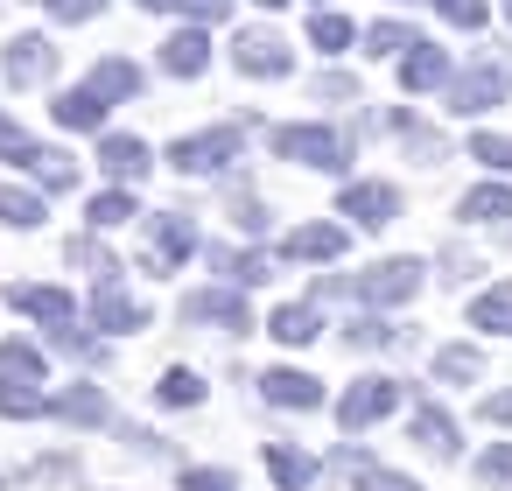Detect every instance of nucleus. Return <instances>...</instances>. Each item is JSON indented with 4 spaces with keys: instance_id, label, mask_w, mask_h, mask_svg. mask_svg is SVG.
Here are the masks:
<instances>
[{
    "instance_id": "f257e3e1",
    "label": "nucleus",
    "mask_w": 512,
    "mask_h": 491,
    "mask_svg": "<svg viewBox=\"0 0 512 491\" xmlns=\"http://www.w3.org/2000/svg\"><path fill=\"white\" fill-rule=\"evenodd\" d=\"M421 281H428L421 260H379V267H365V274H351V281H316V302H323V295H358V302H372V309H393V302H414Z\"/></svg>"
},
{
    "instance_id": "f03ea898",
    "label": "nucleus",
    "mask_w": 512,
    "mask_h": 491,
    "mask_svg": "<svg viewBox=\"0 0 512 491\" xmlns=\"http://www.w3.org/2000/svg\"><path fill=\"white\" fill-rule=\"evenodd\" d=\"M190 253H197V225L183 211H155L148 218V239H141V267L148 274H176Z\"/></svg>"
},
{
    "instance_id": "7ed1b4c3",
    "label": "nucleus",
    "mask_w": 512,
    "mask_h": 491,
    "mask_svg": "<svg viewBox=\"0 0 512 491\" xmlns=\"http://www.w3.org/2000/svg\"><path fill=\"white\" fill-rule=\"evenodd\" d=\"M281 162H302V169H344V134L337 127H274V141H267Z\"/></svg>"
},
{
    "instance_id": "20e7f679",
    "label": "nucleus",
    "mask_w": 512,
    "mask_h": 491,
    "mask_svg": "<svg viewBox=\"0 0 512 491\" xmlns=\"http://www.w3.org/2000/svg\"><path fill=\"white\" fill-rule=\"evenodd\" d=\"M232 162H239V127L183 134V141L169 148V169H183V176H218V169H232Z\"/></svg>"
},
{
    "instance_id": "39448f33",
    "label": "nucleus",
    "mask_w": 512,
    "mask_h": 491,
    "mask_svg": "<svg viewBox=\"0 0 512 491\" xmlns=\"http://www.w3.org/2000/svg\"><path fill=\"white\" fill-rule=\"evenodd\" d=\"M407 393H400V379H386V372H372V379H351L344 386V400H337V421L358 435V428H372V421H386L393 407H400Z\"/></svg>"
},
{
    "instance_id": "423d86ee",
    "label": "nucleus",
    "mask_w": 512,
    "mask_h": 491,
    "mask_svg": "<svg viewBox=\"0 0 512 491\" xmlns=\"http://www.w3.org/2000/svg\"><path fill=\"white\" fill-rule=\"evenodd\" d=\"M183 323H218V330L246 337L253 330V309H246L239 288H197V295H183Z\"/></svg>"
},
{
    "instance_id": "0eeeda50",
    "label": "nucleus",
    "mask_w": 512,
    "mask_h": 491,
    "mask_svg": "<svg viewBox=\"0 0 512 491\" xmlns=\"http://www.w3.org/2000/svg\"><path fill=\"white\" fill-rule=\"evenodd\" d=\"M337 218H351V225L379 232V225H393V218H400V190H393V183H344Z\"/></svg>"
},
{
    "instance_id": "6e6552de",
    "label": "nucleus",
    "mask_w": 512,
    "mask_h": 491,
    "mask_svg": "<svg viewBox=\"0 0 512 491\" xmlns=\"http://www.w3.org/2000/svg\"><path fill=\"white\" fill-rule=\"evenodd\" d=\"M232 64H239L246 78H288V71H295V57H288V43H281L274 29H246V36L232 43Z\"/></svg>"
},
{
    "instance_id": "1a4fd4ad",
    "label": "nucleus",
    "mask_w": 512,
    "mask_h": 491,
    "mask_svg": "<svg viewBox=\"0 0 512 491\" xmlns=\"http://www.w3.org/2000/svg\"><path fill=\"white\" fill-rule=\"evenodd\" d=\"M505 92H512V78H505L498 64H470V71L449 85V113H491Z\"/></svg>"
},
{
    "instance_id": "9d476101",
    "label": "nucleus",
    "mask_w": 512,
    "mask_h": 491,
    "mask_svg": "<svg viewBox=\"0 0 512 491\" xmlns=\"http://www.w3.org/2000/svg\"><path fill=\"white\" fill-rule=\"evenodd\" d=\"M0 71H8L15 92H29V85H43V78L57 71V50H50L43 36H15V43H8V64H0Z\"/></svg>"
},
{
    "instance_id": "9b49d317",
    "label": "nucleus",
    "mask_w": 512,
    "mask_h": 491,
    "mask_svg": "<svg viewBox=\"0 0 512 491\" xmlns=\"http://www.w3.org/2000/svg\"><path fill=\"white\" fill-rule=\"evenodd\" d=\"M92 330H148V309L120 288V281H106V288H92Z\"/></svg>"
},
{
    "instance_id": "f8f14e48",
    "label": "nucleus",
    "mask_w": 512,
    "mask_h": 491,
    "mask_svg": "<svg viewBox=\"0 0 512 491\" xmlns=\"http://www.w3.org/2000/svg\"><path fill=\"white\" fill-rule=\"evenodd\" d=\"M99 169L127 190L134 176H148V169H155V155H148V141H134V134H106V141H99Z\"/></svg>"
},
{
    "instance_id": "ddd939ff",
    "label": "nucleus",
    "mask_w": 512,
    "mask_h": 491,
    "mask_svg": "<svg viewBox=\"0 0 512 491\" xmlns=\"http://www.w3.org/2000/svg\"><path fill=\"white\" fill-rule=\"evenodd\" d=\"M8 302H15L22 316H36V323H43L50 337H57V330H71V316H78L64 288H36V281H29V288H8Z\"/></svg>"
},
{
    "instance_id": "4468645a",
    "label": "nucleus",
    "mask_w": 512,
    "mask_h": 491,
    "mask_svg": "<svg viewBox=\"0 0 512 491\" xmlns=\"http://www.w3.org/2000/svg\"><path fill=\"white\" fill-rule=\"evenodd\" d=\"M260 393H267V407H295V414H309V407H323V379H309V372H260Z\"/></svg>"
},
{
    "instance_id": "2eb2a0df",
    "label": "nucleus",
    "mask_w": 512,
    "mask_h": 491,
    "mask_svg": "<svg viewBox=\"0 0 512 491\" xmlns=\"http://www.w3.org/2000/svg\"><path fill=\"white\" fill-rule=\"evenodd\" d=\"M50 421H71V428H106L113 407L99 386H71V393H50Z\"/></svg>"
},
{
    "instance_id": "dca6fc26",
    "label": "nucleus",
    "mask_w": 512,
    "mask_h": 491,
    "mask_svg": "<svg viewBox=\"0 0 512 491\" xmlns=\"http://www.w3.org/2000/svg\"><path fill=\"white\" fill-rule=\"evenodd\" d=\"M267 470H274L281 491H309V484L323 477V463H316L309 449H295V442H267Z\"/></svg>"
},
{
    "instance_id": "f3484780",
    "label": "nucleus",
    "mask_w": 512,
    "mask_h": 491,
    "mask_svg": "<svg viewBox=\"0 0 512 491\" xmlns=\"http://www.w3.org/2000/svg\"><path fill=\"white\" fill-rule=\"evenodd\" d=\"M204 64H211V36H204V29H183V36L162 43V71H169V78H197Z\"/></svg>"
},
{
    "instance_id": "a211bd4d",
    "label": "nucleus",
    "mask_w": 512,
    "mask_h": 491,
    "mask_svg": "<svg viewBox=\"0 0 512 491\" xmlns=\"http://www.w3.org/2000/svg\"><path fill=\"white\" fill-rule=\"evenodd\" d=\"M400 85H407V92H435V85H456V78H449V57H442L435 43H421V50L400 57Z\"/></svg>"
},
{
    "instance_id": "6ab92c4d",
    "label": "nucleus",
    "mask_w": 512,
    "mask_h": 491,
    "mask_svg": "<svg viewBox=\"0 0 512 491\" xmlns=\"http://www.w3.org/2000/svg\"><path fill=\"white\" fill-rule=\"evenodd\" d=\"M281 253H288V260H337V253H344V225H295V232L281 239Z\"/></svg>"
},
{
    "instance_id": "aec40b11",
    "label": "nucleus",
    "mask_w": 512,
    "mask_h": 491,
    "mask_svg": "<svg viewBox=\"0 0 512 491\" xmlns=\"http://www.w3.org/2000/svg\"><path fill=\"white\" fill-rule=\"evenodd\" d=\"M267 337H281V344H316V337H323V309H316V302H288V309L267 316Z\"/></svg>"
},
{
    "instance_id": "412c9836",
    "label": "nucleus",
    "mask_w": 512,
    "mask_h": 491,
    "mask_svg": "<svg viewBox=\"0 0 512 491\" xmlns=\"http://www.w3.org/2000/svg\"><path fill=\"white\" fill-rule=\"evenodd\" d=\"M407 435H414V442H421L428 456H456V421H449L442 407H428V400H421V407L407 414Z\"/></svg>"
},
{
    "instance_id": "4be33fe9",
    "label": "nucleus",
    "mask_w": 512,
    "mask_h": 491,
    "mask_svg": "<svg viewBox=\"0 0 512 491\" xmlns=\"http://www.w3.org/2000/svg\"><path fill=\"white\" fill-rule=\"evenodd\" d=\"M106 106H120V99H134L141 92V64H127V57H106V64H92V78H85Z\"/></svg>"
},
{
    "instance_id": "5701e85b",
    "label": "nucleus",
    "mask_w": 512,
    "mask_h": 491,
    "mask_svg": "<svg viewBox=\"0 0 512 491\" xmlns=\"http://www.w3.org/2000/svg\"><path fill=\"white\" fill-rule=\"evenodd\" d=\"M50 113H57V127H71V134H99V120H106V99H99L92 85H78V92H64Z\"/></svg>"
},
{
    "instance_id": "b1692460",
    "label": "nucleus",
    "mask_w": 512,
    "mask_h": 491,
    "mask_svg": "<svg viewBox=\"0 0 512 491\" xmlns=\"http://www.w3.org/2000/svg\"><path fill=\"white\" fill-rule=\"evenodd\" d=\"M470 330H484V337H512V281H498V288H484V295L470 302Z\"/></svg>"
},
{
    "instance_id": "393cba45",
    "label": "nucleus",
    "mask_w": 512,
    "mask_h": 491,
    "mask_svg": "<svg viewBox=\"0 0 512 491\" xmlns=\"http://www.w3.org/2000/svg\"><path fill=\"white\" fill-rule=\"evenodd\" d=\"M0 414H8V421H43L50 414V393L29 386V379H0Z\"/></svg>"
},
{
    "instance_id": "a878e982",
    "label": "nucleus",
    "mask_w": 512,
    "mask_h": 491,
    "mask_svg": "<svg viewBox=\"0 0 512 491\" xmlns=\"http://www.w3.org/2000/svg\"><path fill=\"white\" fill-rule=\"evenodd\" d=\"M456 211H463L470 225H498V218H512V190H505V183H477Z\"/></svg>"
},
{
    "instance_id": "bb28decb",
    "label": "nucleus",
    "mask_w": 512,
    "mask_h": 491,
    "mask_svg": "<svg viewBox=\"0 0 512 491\" xmlns=\"http://www.w3.org/2000/svg\"><path fill=\"white\" fill-rule=\"evenodd\" d=\"M43 218H50V204H43L36 190H15V183H0V225L29 232V225H43Z\"/></svg>"
},
{
    "instance_id": "cd10ccee",
    "label": "nucleus",
    "mask_w": 512,
    "mask_h": 491,
    "mask_svg": "<svg viewBox=\"0 0 512 491\" xmlns=\"http://www.w3.org/2000/svg\"><path fill=\"white\" fill-rule=\"evenodd\" d=\"M0 379H29V386H43V344L8 337V344H0Z\"/></svg>"
},
{
    "instance_id": "c85d7f7f",
    "label": "nucleus",
    "mask_w": 512,
    "mask_h": 491,
    "mask_svg": "<svg viewBox=\"0 0 512 491\" xmlns=\"http://www.w3.org/2000/svg\"><path fill=\"white\" fill-rule=\"evenodd\" d=\"M43 155H50V148H43V141H36L29 127H15L8 113H0V162H15V169H36Z\"/></svg>"
},
{
    "instance_id": "c756f323",
    "label": "nucleus",
    "mask_w": 512,
    "mask_h": 491,
    "mask_svg": "<svg viewBox=\"0 0 512 491\" xmlns=\"http://www.w3.org/2000/svg\"><path fill=\"white\" fill-rule=\"evenodd\" d=\"M85 218H92V232H106V225L141 218V204H134V190H120V183H113V190H99V197H92V211H85Z\"/></svg>"
},
{
    "instance_id": "7c9ffc66",
    "label": "nucleus",
    "mask_w": 512,
    "mask_h": 491,
    "mask_svg": "<svg viewBox=\"0 0 512 491\" xmlns=\"http://www.w3.org/2000/svg\"><path fill=\"white\" fill-rule=\"evenodd\" d=\"M211 267L232 274V288H260L267 281V253H232V246H211Z\"/></svg>"
},
{
    "instance_id": "2f4dec72",
    "label": "nucleus",
    "mask_w": 512,
    "mask_h": 491,
    "mask_svg": "<svg viewBox=\"0 0 512 491\" xmlns=\"http://www.w3.org/2000/svg\"><path fill=\"white\" fill-rule=\"evenodd\" d=\"M477 372H484V358H477L470 344H442V351H435V379H449V386H470Z\"/></svg>"
},
{
    "instance_id": "473e14b6",
    "label": "nucleus",
    "mask_w": 512,
    "mask_h": 491,
    "mask_svg": "<svg viewBox=\"0 0 512 491\" xmlns=\"http://www.w3.org/2000/svg\"><path fill=\"white\" fill-rule=\"evenodd\" d=\"M155 400H162V407H197V400H204V379H197L190 365H169L162 386H155Z\"/></svg>"
},
{
    "instance_id": "72a5a7b5",
    "label": "nucleus",
    "mask_w": 512,
    "mask_h": 491,
    "mask_svg": "<svg viewBox=\"0 0 512 491\" xmlns=\"http://www.w3.org/2000/svg\"><path fill=\"white\" fill-rule=\"evenodd\" d=\"M344 344H358V351H386V344H400V323H386V316H358V323H344Z\"/></svg>"
},
{
    "instance_id": "f704fd0d",
    "label": "nucleus",
    "mask_w": 512,
    "mask_h": 491,
    "mask_svg": "<svg viewBox=\"0 0 512 491\" xmlns=\"http://www.w3.org/2000/svg\"><path fill=\"white\" fill-rule=\"evenodd\" d=\"M309 43H316L323 57H337V50H351V22H344V15H330V8H316V22H309Z\"/></svg>"
},
{
    "instance_id": "c9c22d12",
    "label": "nucleus",
    "mask_w": 512,
    "mask_h": 491,
    "mask_svg": "<svg viewBox=\"0 0 512 491\" xmlns=\"http://www.w3.org/2000/svg\"><path fill=\"white\" fill-rule=\"evenodd\" d=\"M71 260H78V267H85V274H92L99 288H106V281H120V260H113V253H106L99 239H71Z\"/></svg>"
},
{
    "instance_id": "e433bc0d",
    "label": "nucleus",
    "mask_w": 512,
    "mask_h": 491,
    "mask_svg": "<svg viewBox=\"0 0 512 491\" xmlns=\"http://www.w3.org/2000/svg\"><path fill=\"white\" fill-rule=\"evenodd\" d=\"M372 57H400V50H421V36L407 29V22H372Z\"/></svg>"
},
{
    "instance_id": "4c0bfd02",
    "label": "nucleus",
    "mask_w": 512,
    "mask_h": 491,
    "mask_svg": "<svg viewBox=\"0 0 512 491\" xmlns=\"http://www.w3.org/2000/svg\"><path fill=\"white\" fill-rule=\"evenodd\" d=\"M29 176H36V183H43V190H71V183H78V162H71V155H57V148H50V155H43V162H36V169H29Z\"/></svg>"
},
{
    "instance_id": "58836bf2",
    "label": "nucleus",
    "mask_w": 512,
    "mask_h": 491,
    "mask_svg": "<svg viewBox=\"0 0 512 491\" xmlns=\"http://www.w3.org/2000/svg\"><path fill=\"white\" fill-rule=\"evenodd\" d=\"M435 15H442V22H456V29H484L491 0H435Z\"/></svg>"
},
{
    "instance_id": "ea45409f",
    "label": "nucleus",
    "mask_w": 512,
    "mask_h": 491,
    "mask_svg": "<svg viewBox=\"0 0 512 491\" xmlns=\"http://www.w3.org/2000/svg\"><path fill=\"white\" fill-rule=\"evenodd\" d=\"M470 155H477L484 169H505V176H512V134H477Z\"/></svg>"
},
{
    "instance_id": "a19ab883",
    "label": "nucleus",
    "mask_w": 512,
    "mask_h": 491,
    "mask_svg": "<svg viewBox=\"0 0 512 491\" xmlns=\"http://www.w3.org/2000/svg\"><path fill=\"white\" fill-rule=\"evenodd\" d=\"M232 225H239V232H267V204H260L253 190H232Z\"/></svg>"
},
{
    "instance_id": "79ce46f5",
    "label": "nucleus",
    "mask_w": 512,
    "mask_h": 491,
    "mask_svg": "<svg viewBox=\"0 0 512 491\" xmlns=\"http://www.w3.org/2000/svg\"><path fill=\"white\" fill-rule=\"evenodd\" d=\"M477 477H484V484H512V442H491V449L477 456Z\"/></svg>"
},
{
    "instance_id": "37998d69",
    "label": "nucleus",
    "mask_w": 512,
    "mask_h": 491,
    "mask_svg": "<svg viewBox=\"0 0 512 491\" xmlns=\"http://www.w3.org/2000/svg\"><path fill=\"white\" fill-rule=\"evenodd\" d=\"M358 491H421V484H414V477H400V470L365 463V470H358Z\"/></svg>"
},
{
    "instance_id": "c03bdc74",
    "label": "nucleus",
    "mask_w": 512,
    "mask_h": 491,
    "mask_svg": "<svg viewBox=\"0 0 512 491\" xmlns=\"http://www.w3.org/2000/svg\"><path fill=\"white\" fill-rule=\"evenodd\" d=\"M183 491H239L232 470H183Z\"/></svg>"
},
{
    "instance_id": "a18cd8bd",
    "label": "nucleus",
    "mask_w": 512,
    "mask_h": 491,
    "mask_svg": "<svg viewBox=\"0 0 512 491\" xmlns=\"http://www.w3.org/2000/svg\"><path fill=\"white\" fill-rule=\"evenodd\" d=\"M169 8H183L190 22H225V8H232V0H169Z\"/></svg>"
},
{
    "instance_id": "49530a36",
    "label": "nucleus",
    "mask_w": 512,
    "mask_h": 491,
    "mask_svg": "<svg viewBox=\"0 0 512 491\" xmlns=\"http://www.w3.org/2000/svg\"><path fill=\"white\" fill-rule=\"evenodd\" d=\"M99 8H106V0H50V15H57V22H92Z\"/></svg>"
},
{
    "instance_id": "de8ad7c7",
    "label": "nucleus",
    "mask_w": 512,
    "mask_h": 491,
    "mask_svg": "<svg viewBox=\"0 0 512 491\" xmlns=\"http://www.w3.org/2000/svg\"><path fill=\"white\" fill-rule=\"evenodd\" d=\"M316 99H358V85L344 71H330V78H316Z\"/></svg>"
},
{
    "instance_id": "09e8293b",
    "label": "nucleus",
    "mask_w": 512,
    "mask_h": 491,
    "mask_svg": "<svg viewBox=\"0 0 512 491\" xmlns=\"http://www.w3.org/2000/svg\"><path fill=\"white\" fill-rule=\"evenodd\" d=\"M477 414H484V421H498V428H505V421H512V393H484V400H477Z\"/></svg>"
},
{
    "instance_id": "8fccbe9b",
    "label": "nucleus",
    "mask_w": 512,
    "mask_h": 491,
    "mask_svg": "<svg viewBox=\"0 0 512 491\" xmlns=\"http://www.w3.org/2000/svg\"><path fill=\"white\" fill-rule=\"evenodd\" d=\"M134 8H148V15H155V8H169V0H134Z\"/></svg>"
},
{
    "instance_id": "3c124183",
    "label": "nucleus",
    "mask_w": 512,
    "mask_h": 491,
    "mask_svg": "<svg viewBox=\"0 0 512 491\" xmlns=\"http://www.w3.org/2000/svg\"><path fill=\"white\" fill-rule=\"evenodd\" d=\"M260 8H281V0H260Z\"/></svg>"
},
{
    "instance_id": "603ef678",
    "label": "nucleus",
    "mask_w": 512,
    "mask_h": 491,
    "mask_svg": "<svg viewBox=\"0 0 512 491\" xmlns=\"http://www.w3.org/2000/svg\"><path fill=\"white\" fill-rule=\"evenodd\" d=\"M505 15H512V0H505Z\"/></svg>"
},
{
    "instance_id": "864d4df0",
    "label": "nucleus",
    "mask_w": 512,
    "mask_h": 491,
    "mask_svg": "<svg viewBox=\"0 0 512 491\" xmlns=\"http://www.w3.org/2000/svg\"><path fill=\"white\" fill-rule=\"evenodd\" d=\"M316 8H323V0H316Z\"/></svg>"
}]
</instances>
